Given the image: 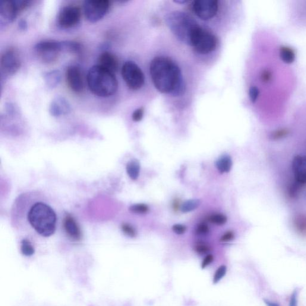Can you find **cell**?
<instances>
[{"label": "cell", "mask_w": 306, "mask_h": 306, "mask_svg": "<svg viewBox=\"0 0 306 306\" xmlns=\"http://www.w3.org/2000/svg\"><path fill=\"white\" fill-rule=\"evenodd\" d=\"M150 72L154 86L160 92L180 96L185 86L180 69L171 59L159 56L153 59Z\"/></svg>", "instance_id": "6da1fadb"}, {"label": "cell", "mask_w": 306, "mask_h": 306, "mask_svg": "<svg viewBox=\"0 0 306 306\" xmlns=\"http://www.w3.org/2000/svg\"><path fill=\"white\" fill-rule=\"evenodd\" d=\"M27 219L31 227L42 237H50L56 231V214L54 210L45 202H35L28 211Z\"/></svg>", "instance_id": "7a4b0ae2"}, {"label": "cell", "mask_w": 306, "mask_h": 306, "mask_svg": "<svg viewBox=\"0 0 306 306\" xmlns=\"http://www.w3.org/2000/svg\"><path fill=\"white\" fill-rule=\"evenodd\" d=\"M87 84L91 92L100 97H109L118 89V81L115 74L96 65L87 74Z\"/></svg>", "instance_id": "3957f363"}, {"label": "cell", "mask_w": 306, "mask_h": 306, "mask_svg": "<svg viewBox=\"0 0 306 306\" xmlns=\"http://www.w3.org/2000/svg\"><path fill=\"white\" fill-rule=\"evenodd\" d=\"M166 21L169 29L176 38L190 45L191 38L199 27L194 19L185 13L173 12L167 16Z\"/></svg>", "instance_id": "277c9868"}, {"label": "cell", "mask_w": 306, "mask_h": 306, "mask_svg": "<svg viewBox=\"0 0 306 306\" xmlns=\"http://www.w3.org/2000/svg\"><path fill=\"white\" fill-rule=\"evenodd\" d=\"M190 45L198 53L208 54L216 49L217 39L212 33L198 27L191 38Z\"/></svg>", "instance_id": "5b68a950"}, {"label": "cell", "mask_w": 306, "mask_h": 306, "mask_svg": "<svg viewBox=\"0 0 306 306\" xmlns=\"http://www.w3.org/2000/svg\"><path fill=\"white\" fill-rule=\"evenodd\" d=\"M122 74L130 89L138 90L143 87L145 81L143 72L134 62H126L122 69Z\"/></svg>", "instance_id": "8992f818"}, {"label": "cell", "mask_w": 306, "mask_h": 306, "mask_svg": "<svg viewBox=\"0 0 306 306\" xmlns=\"http://www.w3.org/2000/svg\"><path fill=\"white\" fill-rule=\"evenodd\" d=\"M110 7L108 0H87L84 3L85 17L90 23H97L105 17Z\"/></svg>", "instance_id": "52a82bcc"}, {"label": "cell", "mask_w": 306, "mask_h": 306, "mask_svg": "<svg viewBox=\"0 0 306 306\" xmlns=\"http://www.w3.org/2000/svg\"><path fill=\"white\" fill-rule=\"evenodd\" d=\"M21 61L17 50L9 49L3 53L1 58L2 78L12 76L20 69Z\"/></svg>", "instance_id": "ba28073f"}, {"label": "cell", "mask_w": 306, "mask_h": 306, "mask_svg": "<svg viewBox=\"0 0 306 306\" xmlns=\"http://www.w3.org/2000/svg\"><path fill=\"white\" fill-rule=\"evenodd\" d=\"M35 50L44 62H52L62 51V43L54 40L42 41L35 46Z\"/></svg>", "instance_id": "9c48e42d"}, {"label": "cell", "mask_w": 306, "mask_h": 306, "mask_svg": "<svg viewBox=\"0 0 306 306\" xmlns=\"http://www.w3.org/2000/svg\"><path fill=\"white\" fill-rule=\"evenodd\" d=\"M81 17V10L78 6L74 5L65 6L59 13L58 24L60 27L67 29L79 23Z\"/></svg>", "instance_id": "30bf717a"}, {"label": "cell", "mask_w": 306, "mask_h": 306, "mask_svg": "<svg viewBox=\"0 0 306 306\" xmlns=\"http://www.w3.org/2000/svg\"><path fill=\"white\" fill-rule=\"evenodd\" d=\"M193 8L198 18L209 20L216 15L219 10V2L216 0H196L193 2Z\"/></svg>", "instance_id": "8fae6325"}, {"label": "cell", "mask_w": 306, "mask_h": 306, "mask_svg": "<svg viewBox=\"0 0 306 306\" xmlns=\"http://www.w3.org/2000/svg\"><path fill=\"white\" fill-rule=\"evenodd\" d=\"M21 10L17 0H6L0 2V23L11 24L17 18Z\"/></svg>", "instance_id": "7c38bea8"}, {"label": "cell", "mask_w": 306, "mask_h": 306, "mask_svg": "<svg viewBox=\"0 0 306 306\" xmlns=\"http://www.w3.org/2000/svg\"><path fill=\"white\" fill-rule=\"evenodd\" d=\"M66 77L69 87L75 93H80L84 89L83 77L80 69L77 66L69 67L66 72Z\"/></svg>", "instance_id": "4fadbf2b"}, {"label": "cell", "mask_w": 306, "mask_h": 306, "mask_svg": "<svg viewBox=\"0 0 306 306\" xmlns=\"http://www.w3.org/2000/svg\"><path fill=\"white\" fill-rule=\"evenodd\" d=\"M71 106L68 100L63 96H56L50 104V115L55 118L62 115H68L71 112Z\"/></svg>", "instance_id": "5bb4252c"}, {"label": "cell", "mask_w": 306, "mask_h": 306, "mask_svg": "<svg viewBox=\"0 0 306 306\" xmlns=\"http://www.w3.org/2000/svg\"><path fill=\"white\" fill-rule=\"evenodd\" d=\"M97 65L113 74L118 71L119 67L118 58L113 53L108 51H104L100 53Z\"/></svg>", "instance_id": "9a60e30c"}, {"label": "cell", "mask_w": 306, "mask_h": 306, "mask_svg": "<svg viewBox=\"0 0 306 306\" xmlns=\"http://www.w3.org/2000/svg\"><path fill=\"white\" fill-rule=\"evenodd\" d=\"M292 170L296 182L306 184V157L297 156L292 161Z\"/></svg>", "instance_id": "2e32d148"}, {"label": "cell", "mask_w": 306, "mask_h": 306, "mask_svg": "<svg viewBox=\"0 0 306 306\" xmlns=\"http://www.w3.org/2000/svg\"><path fill=\"white\" fill-rule=\"evenodd\" d=\"M63 226L69 238L74 241H80L81 238V230L73 217L67 214L63 220Z\"/></svg>", "instance_id": "e0dca14e"}, {"label": "cell", "mask_w": 306, "mask_h": 306, "mask_svg": "<svg viewBox=\"0 0 306 306\" xmlns=\"http://www.w3.org/2000/svg\"><path fill=\"white\" fill-rule=\"evenodd\" d=\"M43 78L47 87L50 89H54L61 83L62 76L61 72L55 69L44 73Z\"/></svg>", "instance_id": "ac0fdd59"}, {"label": "cell", "mask_w": 306, "mask_h": 306, "mask_svg": "<svg viewBox=\"0 0 306 306\" xmlns=\"http://www.w3.org/2000/svg\"><path fill=\"white\" fill-rule=\"evenodd\" d=\"M126 172L132 180H137L140 173V164L137 160H132L126 165Z\"/></svg>", "instance_id": "d6986e66"}, {"label": "cell", "mask_w": 306, "mask_h": 306, "mask_svg": "<svg viewBox=\"0 0 306 306\" xmlns=\"http://www.w3.org/2000/svg\"><path fill=\"white\" fill-rule=\"evenodd\" d=\"M232 160L229 155H224L217 161L216 166L221 173L229 172L232 169Z\"/></svg>", "instance_id": "ffe728a7"}, {"label": "cell", "mask_w": 306, "mask_h": 306, "mask_svg": "<svg viewBox=\"0 0 306 306\" xmlns=\"http://www.w3.org/2000/svg\"><path fill=\"white\" fill-rule=\"evenodd\" d=\"M279 54L280 59L286 64H291L295 59L294 50L288 47L283 46L280 47Z\"/></svg>", "instance_id": "44dd1931"}, {"label": "cell", "mask_w": 306, "mask_h": 306, "mask_svg": "<svg viewBox=\"0 0 306 306\" xmlns=\"http://www.w3.org/2000/svg\"><path fill=\"white\" fill-rule=\"evenodd\" d=\"M62 51H67L72 53H80L82 50V45L80 43L74 41H63L61 42Z\"/></svg>", "instance_id": "7402d4cb"}, {"label": "cell", "mask_w": 306, "mask_h": 306, "mask_svg": "<svg viewBox=\"0 0 306 306\" xmlns=\"http://www.w3.org/2000/svg\"><path fill=\"white\" fill-rule=\"evenodd\" d=\"M296 231L302 235H306V216L299 215L294 220Z\"/></svg>", "instance_id": "603a6c76"}, {"label": "cell", "mask_w": 306, "mask_h": 306, "mask_svg": "<svg viewBox=\"0 0 306 306\" xmlns=\"http://www.w3.org/2000/svg\"><path fill=\"white\" fill-rule=\"evenodd\" d=\"M21 250L25 256L30 257L34 254L35 250L32 244L28 239H23L21 243Z\"/></svg>", "instance_id": "cb8c5ba5"}, {"label": "cell", "mask_w": 306, "mask_h": 306, "mask_svg": "<svg viewBox=\"0 0 306 306\" xmlns=\"http://www.w3.org/2000/svg\"><path fill=\"white\" fill-rule=\"evenodd\" d=\"M200 201L199 200L194 199L186 201L182 204L181 211L182 213H187L191 212L199 207Z\"/></svg>", "instance_id": "d4e9b609"}, {"label": "cell", "mask_w": 306, "mask_h": 306, "mask_svg": "<svg viewBox=\"0 0 306 306\" xmlns=\"http://www.w3.org/2000/svg\"><path fill=\"white\" fill-rule=\"evenodd\" d=\"M227 220L226 216L221 214H214L208 218V220L211 223L219 226L225 225L227 222Z\"/></svg>", "instance_id": "484cf974"}, {"label": "cell", "mask_w": 306, "mask_h": 306, "mask_svg": "<svg viewBox=\"0 0 306 306\" xmlns=\"http://www.w3.org/2000/svg\"><path fill=\"white\" fill-rule=\"evenodd\" d=\"M148 210H149V208L147 205L143 203L135 204L129 208L131 212L138 214H146L148 212Z\"/></svg>", "instance_id": "4316f807"}, {"label": "cell", "mask_w": 306, "mask_h": 306, "mask_svg": "<svg viewBox=\"0 0 306 306\" xmlns=\"http://www.w3.org/2000/svg\"><path fill=\"white\" fill-rule=\"evenodd\" d=\"M122 230L125 234L129 236V237L134 238L136 236V231H135L134 227L130 225H129V224H124V225L122 226Z\"/></svg>", "instance_id": "83f0119b"}, {"label": "cell", "mask_w": 306, "mask_h": 306, "mask_svg": "<svg viewBox=\"0 0 306 306\" xmlns=\"http://www.w3.org/2000/svg\"><path fill=\"white\" fill-rule=\"evenodd\" d=\"M227 268L225 266H221L218 269L214 277L213 282L214 283L219 282L221 279L225 275Z\"/></svg>", "instance_id": "f1b7e54d"}, {"label": "cell", "mask_w": 306, "mask_h": 306, "mask_svg": "<svg viewBox=\"0 0 306 306\" xmlns=\"http://www.w3.org/2000/svg\"><path fill=\"white\" fill-rule=\"evenodd\" d=\"M260 91L257 87L252 86L250 87L249 90V95H250V99L253 103L256 101L258 95H259Z\"/></svg>", "instance_id": "f546056e"}, {"label": "cell", "mask_w": 306, "mask_h": 306, "mask_svg": "<svg viewBox=\"0 0 306 306\" xmlns=\"http://www.w3.org/2000/svg\"><path fill=\"white\" fill-rule=\"evenodd\" d=\"M195 250L198 254H203L209 252L210 248L209 246L207 245V244H203V243H201V244H198L195 246Z\"/></svg>", "instance_id": "4dcf8cb0"}, {"label": "cell", "mask_w": 306, "mask_h": 306, "mask_svg": "<svg viewBox=\"0 0 306 306\" xmlns=\"http://www.w3.org/2000/svg\"><path fill=\"white\" fill-rule=\"evenodd\" d=\"M144 110L143 108L138 109L132 114V119L134 122H140L143 119Z\"/></svg>", "instance_id": "1f68e13d"}, {"label": "cell", "mask_w": 306, "mask_h": 306, "mask_svg": "<svg viewBox=\"0 0 306 306\" xmlns=\"http://www.w3.org/2000/svg\"><path fill=\"white\" fill-rule=\"evenodd\" d=\"M209 232V227L206 224H201L197 227L196 233L198 235H203Z\"/></svg>", "instance_id": "d6a6232c"}, {"label": "cell", "mask_w": 306, "mask_h": 306, "mask_svg": "<svg viewBox=\"0 0 306 306\" xmlns=\"http://www.w3.org/2000/svg\"><path fill=\"white\" fill-rule=\"evenodd\" d=\"M235 235L233 232L229 231L225 233L220 239V241L222 242H227L232 241L234 238Z\"/></svg>", "instance_id": "836d02e7"}, {"label": "cell", "mask_w": 306, "mask_h": 306, "mask_svg": "<svg viewBox=\"0 0 306 306\" xmlns=\"http://www.w3.org/2000/svg\"><path fill=\"white\" fill-rule=\"evenodd\" d=\"M172 230L176 234L182 235L185 232L186 227L184 225L177 224V225H175L172 227Z\"/></svg>", "instance_id": "e575fe53"}, {"label": "cell", "mask_w": 306, "mask_h": 306, "mask_svg": "<svg viewBox=\"0 0 306 306\" xmlns=\"http://www.w3.org/2000/svg\"><path fill=\"white\" fill-rule=\"evenodd\" d=\"M288 133V131L285 130V129H282V130L274 132L272 135V137L274 140H277V139H280L285 137Z\"/></svg>", "instance_id": "d590c367"}, {"label": "cell", "mask_w": 306, "mask_h": 306, "mask_svg": "<svg viewBox=\"0 0 306 306\" xmlns=\"http://www.w3.org/2000/svg\"><path fill=\"white\" fill-rule=\"evenodd\" d=\"M214 260V257L212 255H208L205 258L202 262V264H201V267L202 269H205V267H207L208 265H209L211 262H212Z\"/></svg>", "instance_id": "8d00e7d4"}, {"label": "cell", "mask_w": 306, "mask_h": 306, "mask_svg": "<svg viewBox=\"0 0 306 306\" xmlns=\"http://www.w3.org/2000/svg\"><path fill=\"white\" fill-rule=\"evenodd\" d=\"M261 80L264 82L269 81L272 78V74L269 71L265 70L261 74Z\"/></svg>", "instance_id": "74e56055"}, {"label": "cell", "mask_w": 306, "mask_h": 306, "mask_svg": "<svg viewBox=\"0 0 306 306\" xmlns=\"http://www.w3.org/2000/svg\"><path fill=\"white\" fill-rule=\"evenodd\" d=\"M18 28L20 30L25 31L28 29V23L26 20L22 19L18 23Z\"/></svg>", "instance_id": "f35d334b"}, {"label": "cell", "mask_w": 306, "mask_h": 306, "mask_svg": "<svg viewBox=\"0 0 306 306\" xmlns=\"http://www.w3.org/2000/svg\"><path fill=\"white\" fill-rule=\"evenodd\" d=\"M289 306H297V300H296V291L293 292L290 299Z\"/></svg>", "instance_id": "ab89813d"}, {"label": "cell", "mask_w": 306, "mask_h": 306, "mask_svg": "<svg viewBox=\"0 0 306 306\" xmlns=\"http://www.w3.org/2000/svg\"><path fill=\"white\" fill-rule=\"evenodd\" d=\"M264 301L265 303H266L267 306H279L278 304L274 303V302H272L267 300V299H264Z\"/></svg>", "instance_id": "60d3db41"}, {"label": "cell", "mask_w": 306, "mask_h": 306, "mask_svg": "<svg viewBox=\"0 0 306 306\" xmlns=\"http://www.w3.org/2000/svg\"><path fill=\"white\" fill-rule=\"evenodd\" d=\"M174 2L175 3H187V1H185V0H182V1H181V0H179V1H175Z\"/></svg>", "instance_id": "b9f144b4"}]
</instances>
